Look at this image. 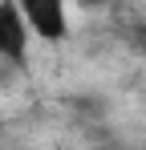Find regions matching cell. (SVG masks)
I'll return each mask as SVG.
<instances>
[{
	"mask_svg": "<svg viewBox=\"0 0 146 150\" xmlns=\"http://www.w3.org/2000/svg\"><path fill=\"white\" fill-rule=\"evenodd\" d=\"M28 21H24L21 4H12V0H4L0 4V57L4 61H24V53H28Z\"/></svg>",
	"mask_w": 146,
	"mask_h": 150,
	"instance_id": "cell-2",
	"label": "cell"
},
{
	"mask_svg": "<svg viewBox=\"0 0 146 150\" xmlns=\"http://www.w3.org/2000/svg\"><path fill=\"white\" fill-rule=\"evenodd\" d=\"M130 45H134V49H142V53H146V25H138V28H134V33H130Z\"/></svg>",
	"mask_w": 146,
	"mask_h": 150,
	"instance_id": "cell-3",
	"label": "cell"
},
{
	"mask_svg": "<svg viewBox=\"0 0 146 150\" xmlns=\"http://www.w3.org/2000/svg\"><path fill=\"white\" fill-rule=\"evenodd\" d=\"M21 12L28 21L33 37L53 41V45L69 37V12H65V4H57V0H28V4H21Z\"/></svg>",
	"mask_w": 146,
	"mask_h": 150,
	"instance_id": "cell-1",
	"label": "cell"
}]
</instances>
